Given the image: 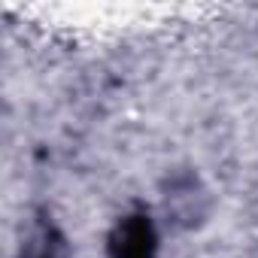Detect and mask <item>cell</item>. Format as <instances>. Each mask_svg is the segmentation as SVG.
Returning <instances> with one entry per match:
<instances>
[{"mask_svg": "<svg viewBox=\"0 0 258 258\" xmlns=\"http://www.w3.org/2000/svg\"><path fill=\"white\" fill-rule=\"evenodd\" d=\"M164 207H167V216L173 222L191 228L207 210V195L195 176H176L164 195Z\"/></svg>", "mask_w": 258, "mask_h": 258, "instance_id": "2", "label": "cell"}, {"mask_svg": "<svg viewBox=\"0 0 258 258\" xmlns=\"http://www.w3.org/2000/svg\"><path fill=\"white\" fill-rule=\"evenodd\" d=\"M112 258H158V231L146 213L124 216L109 237Z\"/></svg>", "mask_w": 258, "mask_h": 258, "instance_id": "1", "label": "cell"}]
</instances>
